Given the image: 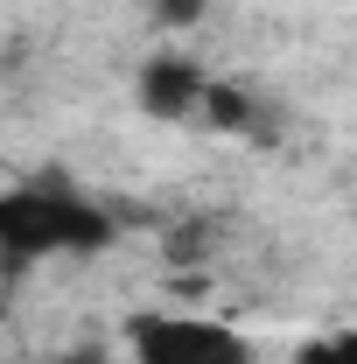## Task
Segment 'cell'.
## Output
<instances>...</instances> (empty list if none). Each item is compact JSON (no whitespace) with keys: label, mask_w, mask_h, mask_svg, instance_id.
Here are the masks:
<instances>
[{"label":"cell","mask_w":357,"mask_h":364,"mask_svg":"<svg viewBox=\"0 0 357 364\" xmlns=\"http://www.w3.org/2000/svg\"><path fill=\"white\" fill-rule=\"evenodd\" d=\"M119 238L112 210L85 196L78 182L43 176V182H14L0 196V252L7 267H36V259H91Z\"/></svg>","instance_id":"1"},{"label":"cell","mask_w":357,"mask_h":364,"mask_svg":"<svg viewBox=\"0 0 357 364\" xmlns=\"http://www.w3.org/2000/svg\"><path fill=\"white\" fill-rule=\"evenodd\" d=\"M211 70L182 49H154L147 63L134 70V105L161 127H203V105H211Z\"/></svg>","instance_id":"3"},{"label":"cell","mask_w":357,"mask_h":364,"mask_svg":"<svg viewBox=\"0 0 357 364\" xmlns=\"http://www.w3.org/2000/svg\"><path fill=\"white\" fill-rule=\"evenodd\" d=\"M147 14H154V28L182 36V28H196V21L211 14V0H147Z\"/></svg>","instance_id":"6"},{"label":"cell","mask_w":357,"mask_h":364,"mask_svg":"<svg viewBox=\"0 0 357 364\" xmlns=\"http://www.w3.org/2000/svg\"><path fill=\"white\" fill-rule=\"evenodd\" d=\"M203 127H211V134H252V127H260V105H252V91H238V85H211Z\"/></svg>","instance_id":"4"},{"label":"cell","mask_w":357,"mask_h":364,"mask_svg":"<svg viewBox=\"0 0 357 364\" xmlns=\"http://www.w3.org/2000/svg\"><path fill=\"white\" fill-rule=\"evenodd\" d=\"M127 358L134 364H252V336L218 316L147 309L127 322Z\"/></svg>","instance_id":"2"},{"label":"cell","mask_w":357,"mask_h":364,"mask_svg":"<svg viewBox=\"0 0 357 364\" xmlns=\"http://www.w3.org/2000/svg\"><path fill=\"white\" fill-rule=\"evenodd\" d=\"M56 364H112L105 343H70V350H56Z\"/></svg>","instance_id":"7"},{"label":"cell","mask_w":357,"mask_h":364,"mask_svg":"<svg viewBox=\"0 0 357 364\" xmlns=\"http://www.w3.org/2000/svg\"><path fill=\"white\" fill-rule=\"evenodd\" d=\"M294 364H357V329H329V336H309Z\"/></svg>","instance_id":"5"}]
</instances>
